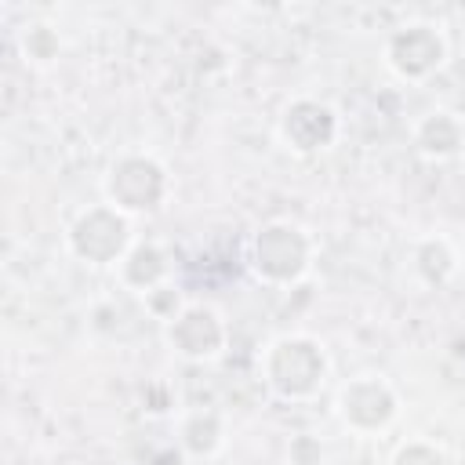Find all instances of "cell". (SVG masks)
Wrapping results in <instances>:
<instances>
[{"label": "cell", "instance_id": "cell-10", "mask_svg": "<svg viewBox=\"0 0 465 465\" xmlns=\"http://www.w3.org/2000/svg\"><path fill=\"white\" fill-rule=\"evenodd\" d=\"M174 265H178V258L163 240L138 236L134 247L124 254V262L113 269V276H116L120 291H127L134 298H145L149 291H156V287L174 280Z\"/></svg>", "mask_w": 465, "mask_h": 465}, {"label": "cell", "instance_id": "cell-1", "mask_svg": "<svg viewBox=\"0 0 465 465\" xmlns=\"http://www.w3.org/2000/svg\"><path fill=\"white\" fill-rule=\"evenodd\" d=\"M334 360L323 338L309 331H280L258 349V381L280 403H312L331 385Z\"/></svg>", "mask_w": 465, "mask_h": 465}, {"label": "cell", "instance_id": "cell-15", "mask_svg": "<svg viewBox=\"0 0 465 465\" xmlns=\"http://www.w3.org/2000/svg\"><path fill=\"white\" fill-rule=\"evenodd\" d=\"M142 302V309H145V316H153L160 327L167 323V320H174L182 309H185V302H189V294L182 291V283L178 280H171V283H163V287H156V291H149L145 298H138Z\"/></svg>", "mask_w": 465, "mask_h": 465}, {"label": "cell", "instance_id": "cell-16", "mask_svg": "<svg viewBox=\"0 0 465 465\" xmlns=\"http://www.w3.org/2000/svg\"><path fill=\"white\" fill-rule=\"evenodd\" d=\"M287 465H323L327 461V443L316 432H294L283 447Z\"/></svg>", "mask_w": 465, "mask_h": 465}, {"label": "cell", "instance_id": "cell-3", "mask_svg": "<svg viewBox=\"0 0 465 465\" xmlns=\"http://www.w3.org/2000/svg\"><path fill=\"white\" fill-rule=\"evenodd\" d=\"M98 189H102V200L105 203H113L116 211H124L127 218L138 222V218L160 214L171 203V196H174V174H171V167L156 153L131 145V149H120L105 163Z\"/></svg>", "mask_w": 465, "mask_h": 465}, {"label": "cell", "instance_id": "cell-4", "mask_svg": "<svg viewBox=\"0 0 465 465\" xmlns=\"http://www.w3.org/2000/svg\"><path fill=\"white\" fill-rule=\"evenodd\" d=\"M331 414L334 421L363 440L385 436L400 414H403V396L392 385L389 374L381 371H356L345 381H338L334 396H331Z\"/></svg>", "mask_w": 465, "mask_h": 465}, {"label": "cell", "instance_id": "cell-8", "mask_svg": "<svg viewBox=\"0 0 465 465\" xmlns=\"http://www.w3.org/2000/svg\"><path fill=\"white\" fill-rule=\"evenodd\" d=\"M338 138H341V113L327 98L294 94L276 113V142L298 160H312L334 149Z\"/></svg>", "mask_w": 465, "mask_h": 465}, {"label": "cell", "instance_id": "cell-9", "mask_svg": "<svg viewBox=\"0 0 465 465\" xmlns=\"http://www.w3.org/2000/svg\"><path fill=\"white\" fill-rule=\"evenodd\" d=\"M403 265L414 287L443 291L461 272V251L447 232H418L403 251Z\"/></svg>", "mask_w": 465, "mask_h": 465}, {"label": "cell", "instance_id": "cell-7", "mask_svg": "<svg viewBox=\"0 0 465 465\" xmlns=\"http://www.w3.org/2000/svg\"><path fill=\"white\" fill-rule=\"evenodd\" d=\"M160 341L182 363H214L229 349V320L214 302L189 298L185 309L160 327Z\"/></svg>", "mask_w": 465, "mask_h": 465}, {"label": "cell", "instance_id": "cell-5", "mask_svg": "<svg viewBox=\"0 0 465 465\" xmlns=\"http://www.w3.org/2000/svg\"><path fill=\"white\" fill-rule=\"evenodd\" d=\"M134 240H138L134 218H127L105 200L80 207L62 232L65 254L87 269H116L124 254L134 247Z\"/></svg>", "mask_w": 465, "mask_h": 465}, {"label": "cell", "instance_id": "cell-2", "mask_svg": "<svg viewBox=\"0 0 465 465\" xmlns=\"http://www.w3.org/2000/svg\"><path fill=\"white\" fill-rule=\"evenodd\" d=\"M316 254H320V243L312 229L283 214L258 222L243 240V269L251 272V280L276 291H287L309 280Z\"/></svg>", "mask_w": 465, "mask_h": 465}, {"label": "cell", "instance_id": "cell-14", "mask_svg": "<svg viewBox=\"0 0 465 465\" xmlns=\"http://www.w3.org/2000/svg\"><path fill=\"white\" fill-rule=\"evenodd\" d=\"M385 465H454L447 447L432 436H407L403 443L392 447Z\"/></svg>", "mask_w": 465, "mask_h": 465}, {"label": "cell", "instance_id": "cell-13", "mask_svg": "<svg viewBox=\"0 0 465 465\" xmlns=\"http://www.w3.org/2000/svg\"><path fill=\"white\" fill-rule=\"evenodd\" d=\"M15 51L22 58L25 69H36V73H47L62 62V51H65V40L58 33L54 22L47 18H29L18 25L15 33Z\"/></svg>", "mask_w": 465, "mask_h": 465}, {"label": "cell", "instance_id": "cell-6", "mask_svg": "<svg viewBox=\"0 0 465 465\" xmlns=\"http://www.w3.org/2000/svg\"><path fill=\"white\" fill-rule=\"evenodd\" d=\"M450 62V36L432 18H403L381 36V65L411 87L429 84Z\"/></svg>", "mask_w": 465, "mask_h": 465}, {"label": "cell", "instance_id": "cell-12", "mask_svg": "<svg viewBox=\"0 0 465 465\" xmlns=\"http://www.w3.org/2000/svg\"><path fill=\"white\" fill-rule=\"evenodd\" d=\"M174 443L193 461H211L229 443V418L218 407H185L174 421Z\"/></svg>", "mask_w": 465, "mask_h": 465}, {"label": "cell", "instance_id": "cell-11", "mask_svg": "<svg viewBox=\"0 0 465 465\" xmlns=\"http://www.w3.org/2000/svg\"><path fill=\"white\" fill-rule=\"evenodd\" d=\"M411 149L425 163H450L465 153V116L447 105H432L411 120Z\"/></svg>", "mask_w": 465, "mask_h": 465}]
</instances>
